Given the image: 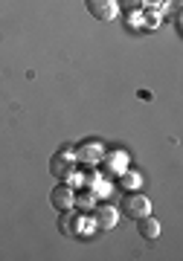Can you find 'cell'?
<instances>
[{
	"instance_id": "cell-5",
	"label": "cell",
	"mask_w": 183,
	"mask_h": 261,
	"mask_svg": "<svg viewBox=\"0 0 183 261\" xmlns=\"http://www.w3.org/2000/svg\"><path fill=\"white\" fill-rule=\"evenodd\" d=\"M73 168H76V160L70 157V154H55L53 163H50V171H53L58 180H67V177H73Z\"/></svg>"
},
{
	"instance_id": "cell-2",
	"label": "cell",
	"mask_w": 183,
	"mask_h": 261,
	"mask_svg": "<svg viewBox=\"0 0 183 261\" xmlns=\"http://www.w3.org/2000/svg\"><path fill=\"white\" fill-rule=\"evenodd\" d=\"M84 6L99 23H110L119 18V3L117 0H84Z\"/></svg>"
},
{
	"instance_id": "cell-6",
	"label": "cell",
	"mask_w": 183,
	"mask_h": 261,
	"mask_svg": "<svg viewBox=\"0 0 183 261\" xmlns=\"http://www.w3.org/2000/svg\"><path fill=\"white\" fill-rule=\"evenodd\" d=\"M137 232L143 235V238H148V241H154L157 235H160V221L151 218V215H143L137 221Z\"/></svg>"
},
{
	"instance_id": "cell-3",
	"label": "cell",
	"mask_w": 183,
	"mask_h": 261,
	"mask_svg": "<svg viewBox=\"0 0 183 261\" xmlns=\"http://www.w3.org/2000/svg\"><path fill=\"white\" fill-rule=\"evenodd\" d=\"M50 203H53V209H58V212H73L76 209V195L70 186H55L53 192H50Z\"/></svg>"
},
{
	"instance_id": "cell-8",
	"label": "cell",
	"mask_w": 183,
	"mask_h": 261,
	"mask_svg": "<svg viewBox=\"0 0 183 261\" xmlns=\"http://www.w3.org/2000/svg\"><path fill=\"white\" fill-rule=\"evenodd\" d=\"M119 3V12H137L143 9V0H117Z\"/></svg>"
},
{
	"instance_id": "cell-1",
	"label": "cell",
	"mask_w": 183,
	"mask_h": 261,
	"mask_svg": "<svg viewBox=\"0 0 183 261\" xmlns=\"http://www.w3.org/2000/svg\"><path fill=\"white\" fill-rule=\"evenodd\" d=\"M119 212L125 215V218H131V221H140L143 215H151V200L143 192H128L119 200Z\"/></svg>"
},
{
	"instance_id": "cell-4",
	"label": "cell",
	"mask_w": 183,
	"mask_h": 261,
	"mask_svg": "<svg viewBox=\"0 0 183 261\" xmlns=\"http://www.w3.org/2000/svg\"><path fill=\"white\" fill-rule=\"evenodd\" d=\"M119 221V209H113V206H96L93 209V224H96V229H113Z\"/></svg>"
},
{
	"instance_id": "cell-7",
	"label": "cell",
	"mask_w": 183,
	"mask_h": 261,
	"mask_svg": "<svg viewBox=\"0 0 183 261\" xmlns=\"http://www.w3.org/2000/svg\"><path fill=\"white\" fill-rule=\"evenodd\" d=\"M58 229L64 235H76V229H79V221H76L70 212H61V221H58Z\"/></svg>"
}]
</instances>
